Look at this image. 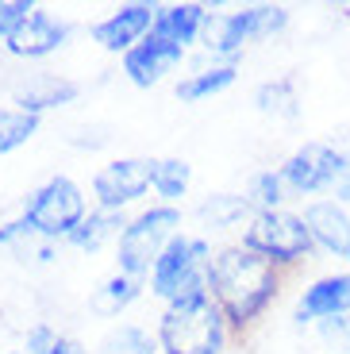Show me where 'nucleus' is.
I'll use <instances>...</instances> for the list:
<instances>
[{
  "instance_id": "obj_1",
  "label": "nucleus",
  "mask_w": 350,
  "mask_h": 354,
  "mask_svg": "<svg viewBox=\"0 0 350 354\" xmlns=\"http://www.w3.org/2000/svg\"><path fill=\"white\" fill-rule=\"evenodd\" d=\"M208 292L228 316V324L246 328L266 312L277 292V266L246 247L219 250L208 266Z\"/></svg>"
},
{
  "instance_id": "obj_2",
  "label": "nucleus",
  "mask_w": 350,
  "mask_h": 354,
  "mask_svg": "<svg viewBox=\"0 0 350 354\" xmlns=\"http://www.w3.org/2000/svg\"><path fill=\"white\" fill-rule=\"evenodd\" d=\"M223 343H228V316L212 297L166 304L158 319L162 354H219Z\"/></svg>"
},
{
  "instance_id": "obj_3",
  "label": "nucleus",
  "mask_w": 350,
  "mask_h": 354,
  "mask_svg": "<svg viewBox=\"0 0 350 354\" xmlns=\"http://www.w3.org/2000/svg\"><path fill=\"white\" fill-rule=\"evenodd\" d=\"M208 266H212V247L196 235H177L162 258L150 270V292L162 297L166 304L177 301H196L212 297L208 292Z\"/></svg>"
},
{
  "instance_id": "obj_4",
  "label": "nucleus",
  "mask_w": 350,
  "mask_h": 354,
  "mask_svg": "<svg viewBox=\"0 0 350 354\" xmlns=\"http://www.w3.org/2000/svg\"><path fill=\"white\" fill-rule=\"evenodd\" d=\"M181 212L174 204H154L147 212H139L120 235V274L142 277L154 270L162 250L181 235Z\"/></svg>"
},
{
  "instance_id": "obj_5",
  "label": "nucleus",
  "mask_w": 350,
  "mask_h": 354,
  "mask_svg": "<svg viewBox=\"0 0 350 354\" xmlns=\"http://www.w3.org/2000/svg\"><path fill=\"white\" fill-rule=\"evenodd\" d=\"M285 24H289V8H281V4H254L243 12H208L201 39L212 54L235 58L246 43L277 35Z\"/></svg>"
},
{
  "instance_id": "obj_6",
  "label": "nucleus",
  "mask_w": 350,
  "mask_h": 354,
  "mask_svg": "<svg viewBox=\"0 0 350 354\" xmlns=\"http://www.w3.org/2000/svg\"><path fill=\"white\" fill-rule=\"evenodd\" d=\"M89 216L85 193L73 177H50L24 201V220L46 239H70Z\"/></svg>"
},
{
  "instance_id": "obj_7",
  "label": "nucleus",
  "mask_w": 350,
  "mask_h": 354,
  "mask_svg": "<svg viewBox=\"0 0 350 354\" xmlns=\"http://www.w3.org/2000/svg\"><path fill=\"white\" fill-rule=\"evenodd\" d=\"M243 247L254 250V254H262L273 266H293V262L312 254L315 243H312V231H308L304 216H293L285 208H277V212H254L250 216Z\"/></svg>"
},
{
  "instance_id": "obj_8",
  "label": "nucleus",
  "mask_w": 350,
  "mask_h": 354,
  "mask_svg": "<svg viewBox=\"0 0 350 354\" xmlns=\"http://www.w3.org/2000/svg\"><path fill=\"white\" fill-rule=\"evenodd\" d=\"M350 169V158L335 151L331 142H304L300 151H293L281 166V181L289 189V196H315V193H335L342 177Z\"/></svg>"
},
{
  "instance_id": "obj_9",
  "label": "nucleus",
  "mask_w": 350,
  "mask_h": 354,
  "mask_svg": "<svg viewBox=\"0 0 350 354\" xmlns=\"http://www.w3.org/2000/svg\"><path fill=\"white\" fill-rule=\"evenodd\" d=\"M154 166H158V158L108 162V166L93 177V193H97L100 208H108V212H123L127 204H135L147 189H154Z\"/></svg>"
},
{
  "instance_id": "obj_10",
  "label": "nucleus",
  "mask_w": 350,
  "mask_h": 354,
  "mask_svg": "<svg viewBox=\"0 0 350 354\" xmlns=\"http://www.w3.org/2000/svg\"><path fill=\"white\" fill-rule=\"evenodd\" d=\"M154 19H158V4L135 0V4H123L120 12H112L108 19H100V24L93 27V39L112 54H127L150 35Z\"/></svg>"
},
{
  "instance_id": "obj_11",
  "label": "nucleus",
  "mask_w": 350,
  "mask_h": 354,
  "mask_svg": "<svg viewBox=\"0 0 350 354\" xmlns=\"http://www.w3.org/2000/svg\"><path fill=\"white\" fill-rule=\"evenodd\" d=\"M181 58H185V46H177L174 39H162V35L150 31L135 50L123 54V73L131 77V85L150 88V85H158V81L166 77Z\"/></svg>"
},
{
  "instance_id": "obj_12",
  "label": "nucleus",
  "mask_w": 350,
  "mask_h": 354,
  "mask_svg": "<svg viewBox=\"0 0 350 354\" xmlns=\"http://www.w3.org/2000/svg\"><path fill=\"white\" fill-rule=\"evenodd\" d=\"M335 316H350V274H327L312 281L297 301L300 324H324Z\"/></svg>"
},
{
  "instance_id": "obj_13",
  "label": "nucleus",
  "mask_w": 350,
  "mask_h": 354,
  "mask_svg": "<svg viewBox=\"0 0 350 354\" xmlns=\"http://www.w3.org/2000/svg\"><path fill=\"white\" fill-rule=\"evenodd\" d=\"M66 39H70V24H62V19H54L50 12L35 8L31 16L24 19V27H19L4 46H8L16 58H46V54L62 50Z\"/></svg>"
},
{
  "instance_id": "obj_14",
  "label": "nucleus",
  "mask_w": 350,
  "mask_h": 354,
  "mask_svg": "<svg viewBox=\"0 0 350 354\" xmlns=\"http://www.w3.org/2000/svg\"><path fill=\"white\" fill-rule=\"evenodd\" d=\"M304 223L312 231V243L327 254H339L347 258L350 254V216L342 204L335 201H312L304 208Z\"/></svg>"
},
{
  "instance_id": "obj_15",
  "label": "nucleus",
  "mask_w": 350,
  "mask_h": 354,
  "mask_svg": "<svg viewBox=\"0 0 350 354\" xmlns=\"http://www.w3.org/2000/svg\"><path fill=\"white\" fill-rule=\"evenodd\" d=\"M204 19H208V8L204 4H169V8H158V19H154V35L162 39H174L177 46L189 50V43H196L204 31Z\"/></svg>"
},
{
  "instance_id": "obj_16",
  "label": "nucleus",
  "mask_w": 350,
  "mask_h": 354,
  "mask_svg": "<svg viewBox=\"0 0 350 354\" xmlns=\"http://www.w3.org/2000/svg\"><path fill=\"white\" fill-rule=\"evenodd\" d=\"M77 97V85L73 81H62V77H31L27 85L16 88V104L19 112H46V108H58V104H70V100Z\"/></svg>"
},
{
  "instance_id": "obj_17",
  "label": "nucleus",
  "mask_w": 350,
  "mask_h": 354,
  "mask_svg": "<svg viewBox=\"0 0 350 354\" xmlns=\"http://www.w3.org/2000/svg\"><path fill=\"white\" fill-rule=\"evenodd\" d=\"M123 227H127L123 212H108V208H97V212H89L85 220H81V227L70 235V243H73L77 250H100L108 239L123 235Z\"/></svg>"
},
{
  "instance_id": "obj_18",
  "label": "nucleus",
  "mask_w": 350,
  "mask_h": 354,
  "mask_svg": "<svg viewBox=\"0 0 350 354\" xmlns=\"http://www.w3.org/2000/svg\"><path fill=\"white\" fill-rule=\"evenodd\" d=\"M0 243H4L19 262H27V254H31V262H50L54 258V239L39 235L27 220H16V223H8V227H0Z\"/></svg>"
},
{
  "instance_id": "obj_19",
  "label": "nucleus",
  "mask_w": 350,
  "mask_h": 354,
  "mask_svg": "<svg viewBox=\"0 0 350 354\" xmlns=\"http://www.w3.org/2000/svg\"><path fill=\"white\" fill-rule=\"evenodd\" d=\"M239 77L235 62H223V66H212V70H201L193 73V77H185L181 85H177V97L181 100H204V97H216V93H223V88H231Z\"/></svg>"
},
{
  "instance_id": "obj_20",
  "label": "nucleus",
  "mask_w": 350,
  "mask_h": 354,
  "mask_svg": "<svg viewBox=\"0 0 350 354\" xmlns=\"http://www.w3.org/2000/svg\"><path fill=\"white\" fill-rule=\"evenodd\" d=\"M139 292H142V281H139V277L116 274V277H108V281L97 289V297H93V308H97L100 316H120V312L127 308V304H131Z\"/></svg>"
},
{
  "instance_id": "obj_21",
  "label": "nucleus",
  "mask_w": 350,
  "mask_h": 354,
  "mask_svg": "<svg viewBox=\"0 0 350 354\" xmlns=\"http://www.w3.org/2000/svg\"><path fill=\"white\" fill-rule=\"evenodd\" d=\"M189 181H193V166L181 158H158L154 166V193L162 196L166 204L181 201L189 193Z\"/></svg>"
},
{
  "instance_id": "obj_22",
  "label": "nucleus",
  "mask_w": 350,
  "mask_h": 354,
  "mask_svg": "<svg viewBox=\"0 0 350 354\" xmlns=\"http://www.w3.org/2000/svg\"><path fill=\"white\" fill-rule=\"evenodd\" d=\"M100 354H158V335H150L147 328H135V324H120L104 335Z\"/></svg>"
},
{
  "instance_id": "obj_23",
  "label": "nucleus",
  "mask_w": 350,
  "mask_h": 354,
  "mask_svg": "<svg viewBox=\"0 0 350 354\" xmlns=\"http://www.w3.org/2000/svg\"><path fill=\"white\" fill-rule=\"evenodd\" d=\"M196 216H201L204 223H212V227H231V223H239L243 216H254V208H250L246 196L219 193V196H208V201L196 208Z\"/></svg>"
},
{
  "instance_id": "obj_24",
  "label": "nucleus",
  "mask_w": 350,
  "mask_h": 354,
  "mask_svg": "<svg viewBox=\"0 0 350 354\" xmlns=\"http://www.w3.org/2000/svg\"><path fill=\"white\" fill-rule=\"evenodd\" d=\"M35 131H39V115L19 112V108H0V154L19 151Z\"/></svg>"
},
{
  "instance_id": "obj_25",
  "label": "nucleus",
  "mask_w": 350,
  "mask_h": 354,
  "mask_svg": "<svg viewBox=\"0 0 350 354\" xmlns=\"http://www.w3.org/2000/svg\"><path fill=\"white\" fill-rule=\"evenodd\" d=\"M246 201H250L254 212H277L281 204L289 201V189L281 181V169H266V174L254 177L250 189H246Z\"/></svg>"
},
{
  "instance_id": "obj_26",
  "label": "nucleus",
  "mask_w": 350,
  "mask_h": 354,
  "mask_svg": "<svg viewBox=\"0 0 350 354\" xmlns=\"http://www.w3.org/2000/svg\"><path fill=\"white\" fill-rule=\"evenodd\" d=\"M254 100H258L262 112H273V115H297L300 112V108H297L300 104V100H297V85H293L289 77L262 85L258 93H254Z\"/></svg>"
},
{
  "instance_id": "obj_27",
  "label": "nucleus",
  "mask_w": 350,
  "mask_h": 354,
  "mask_svg": "<svg viewBox=\"0 0 350 354\" xmlns=\"http://www.w3.org/2000/svg\"><path fill=\"white\" fill-rule=\"evenodd\" d=\"M31 12H35L31 0H0V39L8 43L19 27H24V19L31 16Z\"/></svg>"
},
{
  "instance_id": "obj_28",
  "label": "nucleus",
  "mask_w": 350,
  "mask_h": 354,
  "mask_svg": "<svg viewBox=\"0 0 350 354\" xmlns=\"http://www.w3.org/2000/svg\"><path fill=\"white\" fill-rule=\"evenodd\" d=\"M320 335H324L327 343H335V351H347L350 354V316L324 319V324H320Z\"/></svg>"
},
{
  "instance_id": "obj_29",
  "label": "nucleus",
  "mask_w": 350,
  "mask_h": 354,
  "mask_svg": "<svg viewBox=\"0 0 350 354\" xmlns=\"http://www.w3.org/2000/svg\"><path fill=\"white\" fill-rule=\"evenodd\" d=\"M54 343H58V335H54L50 328H35L31 339H27V346H24V354H50Z\"/></svg>"
},
{
  "instance_id": "obj_30",
  "label": "nucleus",
  "mask_w": 350,
  "mask_h": 354,
  "mask_svg": "<svg viewBox=\"0 0 350 354\" xmlns=\"http://www.w3.org/2000/svg\"><path fill=\"white\" fill-rule=\"evenodd\" d=\"M335 204H350V169H347V177H342L339 185H335Z\"/></svg>"
},
{
  "instance_id": "obj_31",
  "label": "nucleus",
  "mask_w": 350,
  "mask_h": 354,
  "mask_svg": "<svg viewBox=\"0 0 350 354\" xmlns=\"http://www.w3.org/2000/svg\"><path fill=\"white\" fill-rule=\"evenodd\" d=\"M50 354H85V351H81V346L73 343V339H58V343H54V351H50Z\"/></svg>"
},
{
  "instance_id": "obj_32",
  "label": "nucleus",
  "mask_w": 350,
  "mask_h": 354,
  "mask_svg": "<svg viewBox=\"0 0 350 354\" xmlns=\"http://www.w3.org/2000/svg\"><path fill=\"white\" fill-rule=\"evenodd\" d=\"M347 262H350V254H347Z\"/></svg>"
}]
</instances>
